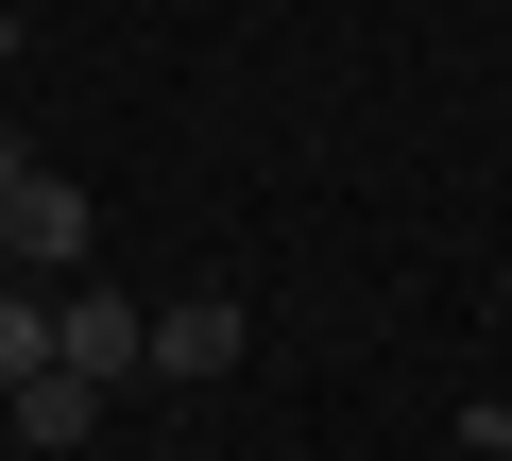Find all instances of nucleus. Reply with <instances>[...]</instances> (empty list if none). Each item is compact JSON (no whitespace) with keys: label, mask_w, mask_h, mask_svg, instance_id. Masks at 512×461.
Instances as JSON below:
<instances>
[{"label":"nucleus","mask_w":512,"mask_h":461,"mask_svg":"<svg viewBox=\"0 0 512 461\" xmlns=\"http://www.w3.org/2000/svg\"><path fill=\"white\" fill-rule=\"evenodd\" d=\"M86 240H103V222H86V188H69V171H35V188H0V274H18V291L86 274Z\"/></svg>","instance_id":"obj_1"},{"label":"nucleus","mask_w":512,"mask_h":461,"mask_svg":"<svg viewBox=\"0 0 512 461\" xmlns=\"http://www.w3.org/2000/svg\"><path fill=\"white\" fill-rule=\"evenodd\" d=\"M52 359H69V376H103V393H120V376H137V359H154V308H137V291H52Z\"/></svg>","instance_id":"obj_2"},{"label":"nucleus","mask_w":512,"mask_h":461,"mask_svg":"<svg viewBox=\"0 0 512 461\" xmlns=\"http://www.w3.org/2000/svg\"><path fill=\"white\" fill-rule=\"evenodd\" d=\"M239 359V291H188V308H154V376H222Z\"/></svg>","instance_id":"obj_3"},{"label":"nucleus","mask_w":512,"mask_h":461,"mask_svg":"<svg viewBox=\"0 0 512 461\" xmlns=\"http://www.w3.org/2000/svg\"><path fill=\"white\" fill-rule=\"evenodd\" d=\"M0 427H18V444H86V427H103V376H69V359H52V376L0 410Z\"/></svg>","instance_id":"obj_4"},{"label":"nucleus","mask_w":512,"mask_h":461,"mask_svg":"<svg viewBox=\"0 0 512 461\" xmlns=\"http://www.w3.org/2000/svg\"><path fill=\"white\" fill-rule=\"evenodd\" d=\"M52 376V291H18V274H0V410H18Z\"/></svg>","instance_id":"obj_5"},{"label":"nucleus","mask_w":512,"mask_h":461,"mask_svg":"<svg viewBox=\"0 0 512 461\" xmlns=\"http://www.w3.org/2000/svg\"><path fill=\"white\" fill-rule=\"evenodd\" d=\"M478 444H495V461H512V410H478Z\"/></svg>","instance_id":"obj_6"},{"label":"nucleus","mask_w":512,"mask_h":461,"mask_svg":"<svg viewBox=\"0 0 512 461\" xmlns=\"http://www.w3.org/2000/svg\"><path fill=\"white\" fill-rule=\"evenodd\" d=\"M0 69H18V0H0Z\"/></svg>","instance_id":"obj_7"}]
</instances>
